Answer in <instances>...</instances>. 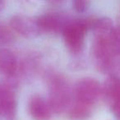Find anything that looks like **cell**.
Instances as JSON below:
<instances>
[{
	"label": "cell",
	"instance_id": "1",
	"mask_svg": "<svg viewBox=\"0 0 120 120\" xmlns=\"http://www.w3.org/2000/svg\"><path fill=\"white\" fill-rule=\"evenodd\" d=\"M49 104L52 111L63 113L69 109L72 102V93L68 82L64 77L53 74L49 77Z\"/></svg>",
	"mask_w": 120,
	"mask_h": 120
},
{
	"label": "cell",
	"instance_id": "2",
	"mask_svg": "<svg viewBox=\"0 0 120 120\" xmlns=\"http://www.w3.org/2000/svg\"><path fill=\"white\" fill-rule=\"evenodd\" d=\"M88 30L86 18L71 21L63 30L64 40L68 49L73 53L81 52Z\"/></svg>",
	"mask_w": 120,
	"mask_h": 120
},
{
	"label": "cell",
	"instance_id": "3",
	"mask_svg": "<svg viewBox=\"0 0 120 120\" xmlns=\"http://www.w3.org/2000/svg\"><path fill=\"white\" fill-rule=\"evenodd\" d=\"M74 95L76 101L93 106L103 97L102 85L93 77H84L76 84Z\"/></svg>",
	"mask_w": 120,
	"mask_h": 120
},
{
	"label": "cell",
	"instance_id": "4",
	"mask_svg": "<svg viewBox=\"0 0 120 120\" xmlns=\"http://www.w3.org/2000/svg\"><path fill=\"white\" fill-rule=\"evenodd\" d=\"M37 23L41 32L58 33L64 30L71 19L62 13L48 12L36 17Z\"/></svg>",
	"mask_w": 120,
	"mask_h": 120
},
{
	"label": "cell",
	"instance_id": "5",
	"mask_svg": "<svg viewBox=\"0 0 120 120\" xmlns=\"http://www.w3.org/2000/svg\"><path fill=\"white\" fill-rule=\"evenodd\" d=\"M10 26L14 31L25 38H33L41 33L36 17L15 15L10 19Z\"/></svg>",
	"mask_w": 120,
	"mask_h": 120
},
{
	"label": "cell",
	"instance_id": "6",
	"mask_svg": "<svg viewBox=\"0 0 120 120\" xmlns=\"http://www.w3.org/2000/svg\"><path fill=\"white\" fill-rule=\"evenodd\" d=\"M17 109V99L12 90L5 86H0V116L6 120H13Z\"/></svg>",
	"mask_w": 120,
	"mask_h": 120
},
{
	"label": "cell",
	"instance_id": "7",
	"mask_svg": "<svg viewBox=\"0 0 120 120\" xmlns=\"http://www.w3.org/2000/svg\"><path fill=\"white\" fill-rule=\"evenodd\" d=\"M28 111L34 120H49L53 113L48 100L39 95H34L30 98Z\"/></svg>",
	"mask_w": 120,
	"mask_h": 120
},
{
	"label": "cell",
	"instance_id": "8",
	"mask_svg": "<svg viewBox=\"0 0 120 120\" xmlns=\"http://www.w3.org/2000/svg\"><path fill=\"white\" fill-rule=\"evenodd\" d=\"M18 69V62L15 53L8 49H0V72L8 77H12Z\"/></svg>",
	"mask_w": 120,
	"mask_h": 120
},
{
	"label": "cell",
	"instance_id": "9",
	"mask_svg": "<svg viewBox=\"0 0 120 120\" xmlns=\"http://www.w3.org/2000/svg\"><path fill=\"white\" fill-rule=\"evenodd\" d=\"M103 98L110 105L120 95V77L118 75L109 76L104 85H102Z\"/></svg>",
	"mask_w": 120,
	"mask_h": 120
},
{
	"label": "cell",
	"instance_id": "10",
	"mask_svg": "<svg viewBox=\"0 0 120 120\" xmlns=\"http://www.w3.org/2000/svg\"><path fill=\"white\" fill-rule=\"evenodd\" d=\"M92 107L76 101L71 105L68 109V117L72 120H86L92 114Z\"/></svg>",
	"mask_w": 120,
	"mask_h": 120
},
{
	"label": "cell",
	"instance_id": "11",
	"mask_svg": "<svg viewBox=\"0 0 120 120\" xmlns=\"http://www.w3.org/2000/svg\"><path fill=\"white\" fill-rule=\"evenodd\" d=\"M12 40V35L10 29L3 23H0V45L8 44Z\"/></svg>",
	"mask_w": 120,
	"mask_h": 120
},
{
	"label": "cell",
	"instance_id": "12",
	"mask_svg": "<svg viewBox=\"0 0 120 120\" xmlns=\"http://www.w3.org/2000/svg\"><path fill=\"white\" fill-rule=\"evenodd\" d=\"M90 2L85 0H77L72 2V8L77 12H84L89 8Z\"/></svg>",
	"mask_w": 120,
	"mask_h": 120
},
{
	"label": "cell",
	"instance_id": "13",
	"mask_svg": "<svg viewBox=\"0 0 120 120\" xmlns=\"http://www.w3.org/2000/svg\"><path fill=\"white\" fill-rule=\"evenodd\" d=\"M111 110L113 114L117 118L120 119V95L113 101L111 105Z\"/></svg>",
	"mask_w": 120,
	"mask_h": 120
},
{
	"label": "cell",
	"instance_id": "14",
	"mask_svg": "<svg viewBox=\"0 0 120 120\" xmlns=\"http://www.w3.org/2000/svg\"><path fill=\"white\" fill-rule=\"evenodd\" d=\"M3 8H4V4H3L2 2H0V11L2 10Z\"/></svg>",
	"mask_w": 120,
	"mask_h": 120
},
{
	"label": "cell",
	"instance_id": "15",
	"mask_svg": "<svg viewBox=\"0 0 120 120\" xmlns=\"http://www.w3.org/2000/svg\"><path fill=\"white\" fill-rule=\"evenodd\" d=\"M118 26H119V27H120V17H119V25H118Z\"/></svg>",
	"mask_w": 120,
	"mask_h": 120
}]
</instances>
